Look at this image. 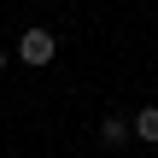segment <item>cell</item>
Masks as SVG:
<instances>
[{
  "instance_id": "6da1fadb",
  "label": "cell",
  "mask_w": 158,
  "mask_h": 158,
  "mask_svg": "<svg viewBox=\"0 0 158 158\" xmlns=\"http://www.w3.org/2000/svg\"><path fill=\"white\" fill-rule=\"evenodd\" d=\"M53 53H59V35L53 29H41V23L23 29V41H18V59L23 64H53Z\"/></svg>"
},
{
  "instance_id": "7a4b0ae2",
  "label": "cell",
  "mask_w": 158,
  "mask_h": 158,
  "mask_svg": "<svg viewBox=\"0 0 158 158\" xmlns=\"http://www.w3.org/2000/svg\"><path fill=\"white\" fill-rule=\"evenodd\" d=\"M129 129H135L141 141H152V147H158V106H147V111H135V123H129Z\"/></svg>"
},
{
  "instance_id": "3957f363",
  "label": "cell",
  "mask_w": 158,
  "mask_h": 158,
  "mask_svg": "<svg viewBox=\"0 0 158 158\" xmlns=\"http://www.w3.org/2000/svg\"><path fill=\"white\" fill-rule=\"evenodd\" d=\"M129 135H135V129H129L123 117H106V123H100V141H106V147H123Z\"/></svg>"
},
{
  "instance_id": "277c9868",
  "label": "cell",
  "mask_w": 158,
  "mask_h": 158,
  "mask_svg": "<svg viewBox=\"0 0 158 158\" xmlns=\"http://www.w3.org/2000/svg\"><path fill=\"white\" fill-rule=\"evenodd\" d=\"M0 70H6V53H0Z\"/></svg>"
}]
</instances>
